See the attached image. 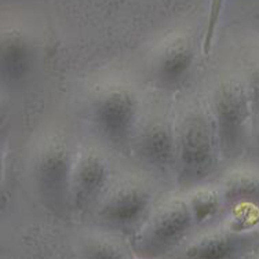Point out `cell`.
Instances as JSON below:
<instances>
[{"mask_svg":"<svg viewBox=\"0 0 259 259\" xmlns=\"http://www.w3.org/2000/svg\"><path fill=\"white\" fill-rule=\"evenodd\" d=\"M33 49L25 36L17 30L3 35L0 45V68L5 84L24 83L33 69Z\"/></svg>","mask_w":259,"mask_h":259,"instance_id":"obj_10","label":"cell"},{"mask_svg":"<svg viewBox=\"0 0 259 259\" xmlns=\"http://www.w3.org/2000/svg\"><path fill=\"white\" fill-rule=\"evenodd\" d=\"M135 150L141 161L150 168L165 171L175 167V131L163 121L150 123L138 135V140L135 142Z\"/></svg>","mask_w":259,"mask_h":259,"instance_id":"obj_8","label":"cell"},{"mask_svg":"<svg viewBox=\"0 0 259 259\" xmlns=\"http://www.w3.org/2000/svg\"><path fill=\"white\" fill-rule=\"evenodd\" d=\"M188 203L193 215L194 225H203L212 221L226 205L222 190L211 186L194 189L188 197Z\"/></svg>","mask_w":259,"mask_h":259,"instance_id":"obj_13","label":"cell"},{"mask_svg":"<svg viewBox=\"0 0 259 259\" xmlns=\"http://www.w3.org/2000/svg\"><path fill=\"white\" fill-rule=\"evenodd\" d=\"M245 87H247V93H248L252 113L259 115V65L251 70Z\"/></svg>","mask_w":259,"mask_h":259,"instance_id":"obj_16","label":"cell"},{"mask_svg":"<svg viewBox=\"0 0 259 259\" xmlns=\"http://www.w3.org/2000/svg\"><path fill=\"white\" fill-rule=\"evenodd\" d=\"M73 160L69 149L60 141L43 146L35 163V181L46 204L60 209L70 201Z\"/></svg>","mask_w":259,"mask_h":259,"instance_id":"obj_5","label":"cell"},{"mask_svg":"<svg viewBox=\"0 0 259 259\" xmlns=\"http://www.w3.org/2000/svg\"><path fill=\"white\" fill-rule=\"evenodd\" d=\"M188 199H169L152 211L140 230L135 251L144 259H157L174 251L193 228Z\"/></svg>","mask_w":259,"mask_h":259,"instance_id":"obj_2","label":"cell"},{"mask_svg":"<svg viewBox=\"0 0 259 259\" xmlns=\"http://www.w3.org/2000/svg\"><path fill=\"white\" fill-rule=\"evenodd\" d=\"M140 115L138 100L128 89L112 87L101 93L93 105V120L109 144L123 146L133 137Z\"/></svg>","mask_w":259,"mask_h":259,"instance_id":"obj_4","label":"cell"},{"mask_svg":"<svg viewBox=\"0 0 259 259\" xmlns=\"http://www.w3.org/2000/svg\"><path fill=\"white\" fill-rule=\"evenodd\" d=\"M221 190L229 207H259V169L240 167L230 171Z\"/></svg>","mask_w":259,"mask_h":259,"instance_id":"obj_12","label":"cell"},{"mask_svg":"<svg viewBox=\"0 0 259 259\" xmlns=\"http://www.w3.org/2000/svg\"><path fill=\"white\" fill-rule=\"evenodd\" d=\"M225 0H209L208 15H207V25L204 30V40H203V53L208 54L212 47V40L215 37V30L221 20L222 9H224Z\"/></svg>","mask_w":259,"mask_h":259,"instance_id":"obj_15","label":"cell"},{"mask_svg":"<svg viewBox=\"0 0 259 259\" xmlns=\"http://www.w3.org/2000/svg\"><path fill=\"white\" fill-rule=\"evenodd\" d=\"M85 259H127V254L116 241L108 237H94L84 247Z\"/></svg>","mask_w":259,"mask_h":259,"instance_id":"obj_14","label":"cell"},{"mask_svg":"<svg viewBox=\"0 0 259 259\" xmlns=\"http://www.w3.org/2000/svg\"><path fill=\"white\" fill-rule=\"evenodd\" d=\"M244 240L233 229H208L186 245L177 259H236Z\"/></svg>","mask_w":259,"mask_h":259,"instance_id":"obj_9","label":"cell"},{"mask_svg":"<svg viewBox=\"0 0 259 259\" xmlns=\"http://www.w3.org/2000/svg\"><path fill=\"white\" fill-rule=\"evenodd\" d=\"M152 194L144 185L127 182L112 189L101 205L100 215L106 224L116 228H133L148 218Z\"/></svg>","mask_w":259,"mask_h":259,"instance_id":"obj_7","label":"cell"},{"mask_svg":"<svg viewBox=\"0 0 259 259\" xmlns=\"http://www.w3.org/2000/svg\"><path fill=\"white\" fill-rule=\"evenodd\" d=\"M256 144H258V148H259V124H258V130H256Z\"/></svg>","mask_w":259,"mask_h":259,"instance_id":"obj_17","label":"cell"},{"mask_svg":"<svg viewBox=\"0 0 259 259\" xmlns=\"http://www.w3.org/2000/svg\"><path fill=\"white\" fill-rule=\"evenodd\" d=\"M110 171L102 156L95 150H83L73 160L70 181V203L83 211L94 204L108 189Z\"/></svg>","mask_w":259,"mask_h":259,"instance_id":"obj_6","label":"cell"},{"mask_svg":"<svg viewBox=\"0 0 259 259\" xmlns=\"http://www.w3.org/2000/svg\"><path fill=\"white\" fill-rule=\"evenodd\" d=\"M178 184L194 188L204 182L218 164L220 146L212 119L200 112L189 110L175 130Z\"/></svg>","mask_w":259,"mask_h":259,"instance_id":"obj_1","label":"cell"},{"mask_svg":"<svg viewBox=\"0 0 259 259\" xmlns=\"http://www.w3.org/2000/svg\"><path fill=\"white\" fill-rule=\"evenodd\" d=\"M193 64V49L184 40H177L167 46L156 61V83L165 90L178 89L188 79Z\"/></svg>","mask_w":259,"mask_h":259,"instance_id":"obj_11","label":"cell"},{"mask_svg":"<svg viewBox=\"0 0 259 259\" xmlns=\"http://www.w3.org/2000/svg\"><path fill=\"white\" fill-rule=\"evenodd\" d=\"M252 115L247 87L239 80H225L212 95V123L220 152L232 157L244 142L247 121Z\"/></svg>","mask_w":259,"mask_h":259,"instance_id":"obj_3","label":"cell"}]
</instances>
